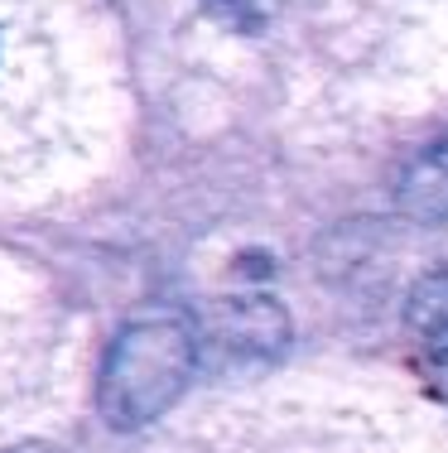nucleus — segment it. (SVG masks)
<instances>
[{"label": "nucleus", "mask_w": 448, "mask_h": 453, "mask_svg": "<svg viewBox=\"0 0 448 453\" xmlns=\"http://www.w3.org/2000/svg\"><path fill=\"white\" fill-rule=\"evenodd\" d=\"M198 366V338L184 319L131 323L97 376V410L111 429H140L184 395Z\"/></svg>", "instance_id": "nucleus-1"}, {"label": "nucleus", "mask_w": 448, "mask_h": 453, "mask_svg": "<svg viewBox=\"0 0 448 453\" xmlns=\"http://www.w3.org/2000/svg\"><path fill=\"white\" fill-rule=\"evenodd\" d=\"M396 208L410 222H448V140L429 145L420 159H410V169L396 183Z\"/></svg>", "instance_id": "nucleus-2"}, {"label": "nucleus", "mask_w": 448, "mask_h": 453, "mask_svg": "<svg viewBox=\"0 0 448 453\" xmlns=\"http://www.w3.org/2000/svg\"><path fill=\"white\" fill-rule=\"evenodd\" d=\"M212 333H217L227 348H265L275 352L290 338V323L270 304V299H222L217 314H212Z\"/></svg>", "instance_id": "nucleus-3"}, {"label": "nucleus", "mask_w": 448, "mask_h": 453, "mask_svg": "<svg viewBox=\"0 0 448 453\" xmlns=\"http://www.w3.org/2000/svg\"><path fill=\"white\" fill-rule=\"evenodd\" d=\"M405 323L429 352L448 357V271H429L405 295Z\"/></svg>", "instance_id": "nucleus-4"}, {"label": "nucleus", "mask_w": 448, "mask_h": 453, "mask_svg": "<svg viewBox=\"0 0 448 453\" xmlns=\"http://www.w3.org/2000/svg\"><path fill=\"white\" fill-rule=\"evenodd\" d=\"M280 5L285 0H202V10H208L217 25L237 29V35H261V29L280 15Z\"/></svg>", "instance_id": "nucleus-5"}, {"label": "nucleus", "mask_w": 448, "mask_h": 453, "mask_svg": "<svg viewBox=\"0 0 448 453\" xmlns=\"http://www.w3.org/2000/svg\"><path fill=\"white\" fill-rule=\"evenodd\" d=\"M434 386H439V395L448 401V357H439V366H434Z\"/></svg>", "instance_id": "nucleus-6"}, {"label": "nucleus", "mask_w": 448, "mask_h": 453, "mask_svg": "<svg viewBox=\"0 0 448 453\" xmlns=\"http://www.w3.org/2000/svg\"><path fill=\"white\" fill-rule=\"evenodd\" d=\"M5 453H58V449H44V444H19V449H5Z\"/></svg>", "instance_id": "nucleus-7"}]
</instances>
